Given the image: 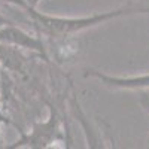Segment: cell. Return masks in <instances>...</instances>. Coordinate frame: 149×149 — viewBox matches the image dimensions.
I'll return each instance as SVG.
<instances>
[{
	"mask_svg": "<svg viewBox=\"0 0 149 149\" xmlns=\"http://www.w3.org/2000/svg\"><path fill=\"white\" fill-rule=\"evenodd\" d=\"M27 12L33 19V26L40 33L51 36L54 39H66V37L76 34L85 29L98 26V24L107 22L119 17H127V15H134V14H149V8L130 3L115 10L100 12V14H94L90 17H79V18H63V17L45 15L37 12L36 8H30L27 9Z\"/></svg>",
	"mask_w": 149,
	"mask_h": 149,
	"instance_id": "6da1fadb",
	"label": "cell"
},
{
	"mask_svg": "<svg viewBox=\"0 0 149 149\" xmlns=\"http://www.w3.org/2000/svg\"><path fill=\"white\" fill-rule=\"evenodd\" d=\"M55 133H57V116H55V113H52L49 121L34 125V128L30 134H22L19 140H17L14 145H10L8 148H21V146L46 148L48 143L52 142Z\"/></svg>",
	"mask_w": 149,
	"mask_h": 149,
	"instance_id": "7a4b0ae2",
	"label": "cell"
},
{
	"mask_svg": "<svg viewBox=\"0 0 149 149\" xmlns=\"http://www.w3.org/2000/svg\"><path fill=\"white\" fill-rule=\"evenodd\" d=\"M85 76H93L100 79L106 86L110 88H119V90H139V88H149V73L139 74V76H127V78H118V76H109L106 73L98 70L86 69Z\"/></svg>",
	"mask_w": 149,
	"mask_h": 149,
	"instance_id": "3957f363",
	"label": "cell"
},
{
	"mask_svg": "<svg viewBox=\"0 0 149 149\" xmlns=\"http://www.w3.org/2000/svg\"><path fill=\"white\" fill-rule=\"evenodd\" d=\"M0 42L5 43H12V45H18L21 48H29L33 51H37L39 54H42L46 58V52H45V46L42 43L40 39L30 36L29 33L22 31L21 29L15 27L14 24H8V26L0 29Z\"/></svg>",
	"mask_w": 149,
	"mask_h": 149,
	"instance_id": "277c9868",
	"label": "cell"
},
{
	"mask_svg": "<svg viewBox=\"0 0 149 149\" xmlns=\"http://www.w3.org/2000/svg\"><path fill=\"white\" fill-rule=\"evenodd\" d=\"M3 2H6V3H12V5H17V6L22 8L24 10L30 9V6L27 5V2H26V0H3Z\"/></svg>",
	"mask_w": 149,
	"mask_h": 149,
	"instance_id": "5b68a950",
	"label": "cell"
},
{
	"mask_svg": "<svg viewBox=\"0 0 149 149\" xmlns=\"http://www.w3.org/2000/svg\"><path fill=\"white\" fill-rule=\"evenodd\" d=\"M140 104L149 112V94L148 93H142V95H140Z\"/></svg>",
	"mask_w": 149,
	"mask_h": 149,
	"instance_id": "8992f818",
	"label": "cell"
},
{
	"mask_svg": "<svg viewBox=\"0 0 149 149\" xmlns=\"http://www.w3.org/2000/svg\"><path fill=\"white\" fill-rule=\"evenodd\" d=\"M8 24H12L8 18H5L2 14H0V29H2V27H5V26H8Z\"/></svg>",
	"mask_w": 149,
	"mask_h": 149,
	"instance_id": "52a82bcc",
	"label": "cell"
},
{
	"mask_svg": "<svg viewBox=\"0 0 149 149\" xmlns=\"http://www.w3.org/2000/svg\"><path fill=\"white\" fill-rule=\"evenodd\" d=\"M26 2H27V5H29L30 8H36L37 5H39L40 0H26Z\"/></svg>",
	"mask_w": 149,
	"mask_h": 149,
	"instance_id": "ba28073f",
	"label": "cell"
}]
</instances>
